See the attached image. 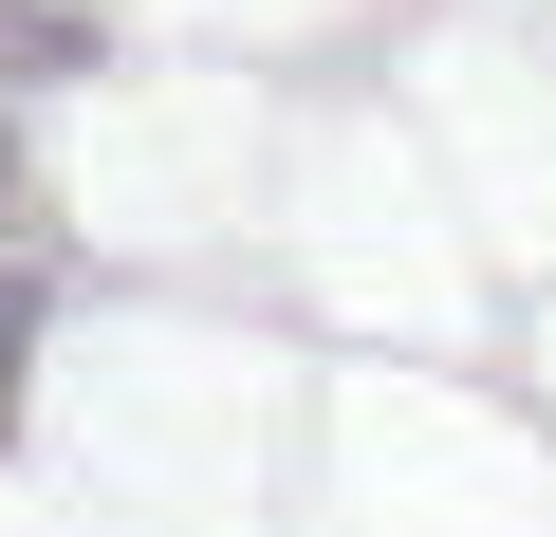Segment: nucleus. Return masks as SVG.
Listing matches in <instances>:
<instances>
[{
	"mask_svg": "<svg viewBox=\"0 0 556 537\" xmlns=\"http://www.w3.org/2000/svg\"><path fill=\"white\" fill-rule=\"evenodd\" d=\"M20 353H38V279L0 259V371H20Z\"/></svg>",
	"mask_w": 556,
	"mask_h": 537,
	"instance_id": "2",
	"label": "nucleus"
},
{
	"mask_svg": "<svg viewBox=\"0 0 556 537\" xmlns=\"http://www.w3.org/2000/svg\"><path fill=\"white\" fill-rule=\"evenodd\" d=\"M0 222H38V149L20 130H0Z\"/></svg>",
	"mask_w": 556,
	"mask_h": 537,
	"instance_id": "3",
	"label": "nucleus"
},
{
	"mask_svg": "<svg viewBox=\"0 0 556 537\" xmlns=\"http://www.w3.org/2000/svg\"><path fill=\"white\" fill-rule=\"evenodd\" d=\"M93 56V20H0V75H75Z\"/></svg>",
	"mask_w": 556,
	"mask_h": 537,
	"instance_id": "1",
	"label": "nucleus"
}]
</instances>
